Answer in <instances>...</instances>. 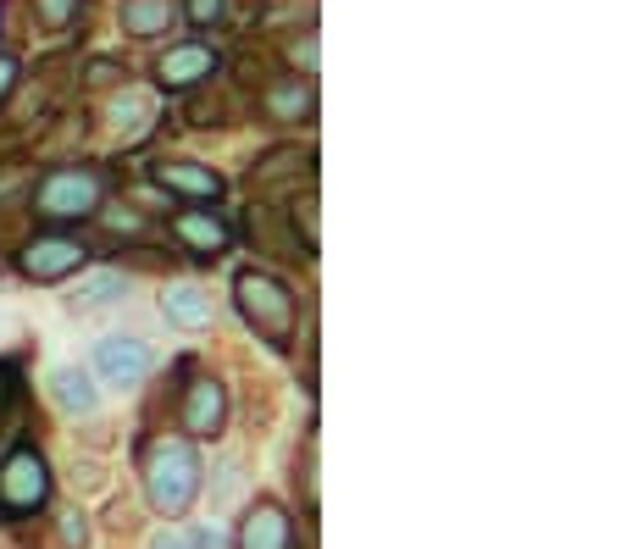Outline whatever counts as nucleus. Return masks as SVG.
Masks as SVG:
<instances>
[{"instance_id":"17","label":"nucleus","mask_w":621,"mask_h":549,"mask_svg":"<svg viewBox=\"0 0 621 549\" xmlns=\"http://www.w3.org/2000/svg\"><path fill=\"white\" fill-rule=\"evenodd\" d=\"M18 389H23V373L12 361H0V422H7V411L18 405Z\"/></svg>"},{"instance_id":"4","label":"nucleus","mask_w":621,"mask_h":549,"mask_svg":"<svg viewBox=\"0 0 621 549\" xmlns=\"http://www.w3.org/2000/svg\"><path fill=\"white\" fill-rule=\"evenodd\" d=\"M50 500V467L34 444L12 449L0 461V522H18V516H34L39 505Z\"/></svg>"},{"instance_id":"1","label":"nucleus","mask_w":621,"mask_h":549,"mask_svg":"<svg viewBox=\"0 0 621 549\" xmlns=\"http://www.w3.org/2000/svg\"><path fill=\"white\" fill-rule=\"evenodd\" d=\"M233 300H239V317L266 339V344H278V350H289V339H295V317H300V306H295V289L278 278V272H261V266H244L239 278H233Z\"/></svg>"},{"instance_id":"20","label":"nucleus","mask_w":621,"mask_h":549,"mask_svg":"<svg viewBox=\"0 0 621 549\" xmlns=\"http://www.w3.org/2000/svg\"><path fill=\"white\" fill-rule=\"evenodd\" d=\"M18 78H23V61H18L12 50H0V101H7L12 89H18Z\"/></svg>"},{"instance_id":"3","label":"nucleus","mask_w":621,"mask_h":549,"mask_svg":"<svg viewBox=\"0 0 621 549\" xmlns=\"http://www.w3.org/2000/svg\"><path fill=\"white\" fill-rule=\"evenodd\" d=\"M101 201H106V172L95 167H56L34 190V211L45 222H83L101 211Z\"/></svg>"},{"instance_id":"19","label":"nucleus","mask_w":621,"mask_h":549,"mask_svg":"<svg viewBox=\"0 0 621 549\" xmlns=\"http://www.w3.org/2000/svg\"><path fill=\"white\" fill-rule=\"evenodd\" d=\"M306 222V255H317V190H306V206H295V228Z\"/></svg>"},{"instance_id":"12","label":"nucleus","mask_w":621,"mask_h":549,"mask_svg":"<svg viewBox=\"0 0 621 549\" xmlns=\"http://www.w3.org/2000/svg\"><path fill=\"white\" fill-rule=\"evenodd\" d=\"M50 394L72 416H95V405H101V394H95V384H89L83 366H56V373H50Z\"/></svg>"},{"instance_id":"23","label":"nucleus","mask_w":621,"mask_h":549,"mask_svg":"<svg viewBox=\"0 0 621 549\" xmlns=\"http://www.w3.org/2000/svg\"><path fill=\"white\" fill-rule=\"evenodd\" d=\"M61 522H67V527H61V538H67V544H78V549H83V544H89V527H83V516H78V511H72V516H61Z\"/></svg>"},{"instance_id":"16","label":"nucleus","mask_w":621,"mask_h":549,"mask_svg":"<svg viewBox=\"0 0 621 549\" xmlns=\"http://www.w3.org/2000/svg\"><path fill=\"white\" fill-rule=\"evenodd\" d=\"M123 289H128V284H123V272H95V278H83V284H78L72 300H78L83 311H101V306L123 300Z\"/></svg>"},{"instance_id":"21","label":"nucleus","mask_w":621,"mask_h":549,"mask_svg":"<svg viewBox=\"0 0 621 549\" xmlns=\"http://www.w3.org/2000/svg\"><path fill=\"white\" fill-rule=\"evenodd\" d=\"M72 12H78V0H39V18H45L50 28H61Z\"/></svg>"},{"instance_id":"7","label":"nucleus","mask_w":621,"mask_h":549,"mask_svg":"<svg viewBox=\"0 0 621 549\" xmlns=\"http://www.w3.org/2000/svg\"><path fill=\"white\" fill-rule=\"evenodd\" d=\"M217 67H222V56L206 45V39H184V45H172L166 56H161V89H195V83H206V78H217Z\"/></svg>"},{"instance_id":"8","label":"nucleus","mask_w":621,"mask_h":549,"mask_svg":"<svg viewBox=\"0 0 621 549\" xmlns=\"http://www.w3.org/2000/svg\"><path fill=\"white\" fill-rule=\"evenodd\" d=\"M239 549H295V522H289V511L273 505V500L250 505V516H244V527H239Z\"/></svg>"},{"instance_id":"22","label":"nucleus","mask_w":621,"mask_h":549,"mask_svg":"<svg viewBox=\"0 0 621 549\" xmlns=\"http://www.w3.org/2000/svg\"><path fill=\"white\" fill-rule=\"evenodd\" d=\"M150 549H195V538H189V533H172V527H166V533H156V538H150Z\"/></svg>"},{"instance_id":"5","label":"nucleus","mask_w":621,"mask_h":549,"mask_svg":"<svg viewBox=\"0 0 621 549\" xmlns=\"http://www.w3.org/2000/svg\"><path fill=\"white\" fill-rule=\"evenodd\" d=\"M83 261H89V244L72 239V233H39V239L23 244V255H18V266L28 272L34 284H56V278H67V272H78Z\"/></svg>"},{"instance_id":"2","label":"nucleus","mask_w":621,"mask_h":549,"mask_svg":"<svg viewBox=\"0 0 621 549\" xmlns=\"http://www.w3.org/2000/svg\"><path fill=\"white\" fill-rule=\"evenodd\" d=\"M200 478L206 472H200V455H195L189 438L150 444V455H145V494H150V505L161 516H184L195 505V494H200Z\"/></svg>"},{"instance_id":"18","label":"nucleus","mask_w":621,"mask_h":549,"mask_svg":"<svg viewBox=\"0 0 621 549\" xmlns=\"http://www.w3.org/2000/svg\"><path fill=\"white\" fill-rule=\"evenodd\" d=\"M228 18V0H189V23L195 28H217Z\"/></svg>"},{"instance_id":"10","label":"nucleus","mask_w":621,"mask_h":549,"mask_svg":"<svg viewBox=\"0 0 621 549\" xmlns=\"http://www.w3.org/2000/svg\"><path fill=\"white\" fill-rule=\"evenodd\" d=\"M222 416H228L222 384H217V378L189 384V394H184V433H189V438H217V433H222Z\"/></svg>"},{"instance_id":"11","label":"nucleus","mask_w":621,"mask_h":549,"mask_svg":"<svg viewBox=\"0 0 621 549\" xmlns=\"http://www.w3.org/2000/svg\"><path fill=\"white\" fill-rule=\"evenodd\" d=\"M156 183L166 195H184V201H217L222 195V178L211 172V167H200V161H166V167H156Z\"/></svg>"},{"instance_id":"13","label":"nucleus","mask_w":621,"mask_h":549,"mask_svg":"<svg viewBox=\"0 0 621 549\" xmlns=\"http://www.w3.org/2000/svg\"><path fill=\"white\" fill-rule=\"evenodd\" d=\"M161 317L172 322V328H211V300H206V289H195V284H177V289H166V300H161Z\"/></svg>"},{"instance_id":"24","label":"nucleus","mask_w":621,"mask_h":549,"mask_svg":"<svg viewBox=\"0 0 621 549\" xmlns=\"http://www.w3.org/2000/svg\"><path fill=\"white\" fill-rule=\"evenodd\" d=\"M195 538V549H228V538L217 533V527H200V533H189Z\"/></svg>"},{"instance_id":"9","label":"nucleus","mask_w":621,"mask_h":549,"mask_svg":"<svg viewBox=\"0 0 621 549\" xmlns=\"http://www.w3.org/2000/svg\"><path fill=\"white\" fill-rule=\"evenodd\" d=\"M172 233L195 250V261H217V255L233 244V228H228L217 211H177V217H172Z\"/></svg>"},{"instance_id":"6","label":"nucleus","mask_w":621,"mask_h":549,"mask_svg":"<svg viewBox=\"0 0 621 549\" xmlns=\"http://www.w3.org/2000/svg\"><path fill=\"white\" fill-rule=\"evenodd\" d=\"M150 366H156V355H150V344H139V339L112 333V339L95 344V373H101L112 389H134V384H145V378H150Z\"/></svg>"},{"instance_id":"14","label":"nucleus","mask_w":621,"mask_h":549,"mask_svg":"<svg viewBox=\"0 0 621 549\" xmlns=\"http://www.w3.org/2000/svg\"><path fill=\"white\" fill-rule=\"evenodd\" d=\"M172 18H177L172 0H123V28H128V34H139V39L166 34V28H172Z\"/></svg>"},{"instance_id":"15","label":"nucleus","mask_w":621,"mask_h":549,"mask_svg":"<svg viewBox=\"0 0 621 549\" xmlns=\"http://www.w3.org/2000/svg\"><path fill=\"white\" fill-rule=\"evenodd\" d=\"M266 106H273L284 123H300V117H311V83H300V78H289V83H278L273 95H266Z\"/></svg>"}]
</instances>
